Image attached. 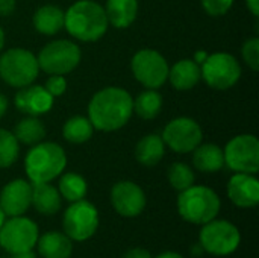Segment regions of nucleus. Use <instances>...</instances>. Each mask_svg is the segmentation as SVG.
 Returning a JSON list of instances; mask_svg holds the SVG:
<instances>
[{"label": "nucleus", "instance_id": "nucleus-26", "mask_svg": "<svg viewBox=\"0 0 259 258\" xmlns=\"http://www.w3.org/2000/svg\"><path fill=\"white\" fill-rule=\"evenodd\" d=\"M94 126L91 125L90 119L82 116H74L68 119L62 128V135L67 141L73 144H82L93 137Z\"/></svg>", "mask_w": 259, "mask_h": 258}, {"label": "nucleus", "instance_id": "nucleus-40", "mask_svg": "<svg viewBox=\"0 0 259 258\" xmlns=\"http://www.w3.org/2000/svg\"><path fill=\"white\" fill-rule=\"evenodd\" d=\"M11 258H35V254L32 251H26V252H20V254H14Z\"/></svg>", "mask_w": 259, "mask_h": 258}, {"label": "nucleus", "instance_id": "nucleus-13", "mask_svg": "<svg viewBox=\"0 0 259 258\" xmlns=\"http://www.w3.org/2000/svg\"><path fill=\"white\" fill-rule=\"evenodd\" d=\"M203 134L200 125L190 117H178L167 123L162 132V140L173 152L188 154L202 143Z\"/></svg>", "mask_w": 259, "mask_h": 258}, {"label": "nucleus", "instance_id": "nucleus-16", "mask_svg": "<svg viewBox=\"0 0 259 258\" xmlns=\"http://www.w3.org/2000/svg\"><path fill=\"white\" fill-rule=\"evenodd\" d=\"M14 103L23 114L38 117L49 113L53 106V96L41 85H27L17 91Z\"/></svg>", "mask_w": 259, "mask_h": 258}, {"label": "nucleus", "instance_id": "nucleus-34", "mask_svg": "<svg viewBox=\"0 0 259 258\" xmlns=\"http://www.w3.org/2000/svg\"><path fill=\"white\" fill-rule=\"evenodd\" d=\"M123 258H152V255L144 248H132L123 255Z\"/></svg>", "mask_w": 259, "mask_h": 258}, {"label": "nucleus", "instance_id": "nucleus-2", "mask_svg": "<svg viewBox=\"0 0 259 258\" xmlns=\"http://www.w3.org/2000/svg\"><path fill=\"white\" fill-rule=\"evenodd\" d=\"M108 18L105 8L93 0H77L73 3L64 20L67 32L85 43L99 41L108 30Z\"/></svg>", "mask_w": 259, "mask_h": 258}, {"label": "nucleus", "instance_id": "nucleus-9", "mask_svg": "<svg viewBox=\"0 0 259 258\" xmlns=\"http://www.w3.org/2000/svg\"><path fill=\"white\" fill-rule=\"evenodd\" d=\"M200 75L208 87L214 90H229L241 78V65L231 53H212L200 64Z\"/></svg>", "mask_w": 259, "mask_h": 258}, {"label": "nucleus", "instance_id": "nucleus-39", "mask_svg": "<svg viewBox=\"0 0 259 258\" xmlns=\"http://www.w3.org/2000/svg\"><path fill=\"white\" fill-rule=\"evenodd\" d=\"M156 258H185V257H184V255H181V254H178V252H175V251H165V252L159 254Z\"/></svg>", "mask_w": 259, "mask_h": 258}, {"label": "nucleus", "instance_id": "nucleus-35", "mask_svg": "<svg viewBox=\"0 0 259 258\" xmlns=\"http://www.w3.org/2000/svg\"><path fill=\"white\" fill-rule=\"evenodd\" d=\"M15 9V0H0V17H8Z\"/></svg>", "mask_w": 259, "mask_h": 258}, {"label": "nucleus", "instance_id": "nucleus-27", "mask_svg": "<svg viewBox=\"0 0 259 258\" xmlns=\"http://www.w3.org/2000/svg\"><path fill=\"white\" fill-rule=\"evenodd\" d=\"M162 108V96L152 88L140 93L134 99V111L144 120L155 119Z\"/></svg>", "mask_w": 259, "mask_h": 258}, {"label": "nucleus", "instance_id": "nucleus-30", "mask_svg": "<svg viewBox=\"0 0 259 258\" xmlns=\"http://www.w3.org/2000/svg\"><path fill=\"white\" fill-rule=\"evenodd\" d=\"M194 172L185 163H173L168 169V182L178 192L191 187L194 184Z\"/></svg>", "mask_w": 259, "mask_h": 258}, {"label": "nucleus", "instance_id": "nucleus-19", "mask_svg": "<svg viewBox=\"0 0 259 258\" xmlns=\"http://www.w3.org/2000/svg\"><path fill=\"white\" fill-rule=\"evenodd\" d=\"M32 205L35 210L44 216L56 214L61 210L62 198L50 182H36L32 184Z\"/></svg>", "mask_w": 259, "mask_h": 258}, {"label": "nucleus", "instance_id": "nucleus-15", "mask_svg": "<svg viewBox=\"0 0 259 258\" xmlns=\"http://www.w3.org/2000/svg\"><path fill=\"white\" fill-rule=\"evenodd\" d=\"M32 205V182L14 179L0 192V208L5 216H23Z\"/></svg>", "mask_w": 259, "mask_h": 258}, {"label": "nucleus", "instance_id": "nucleus-11", "mask_svg": "<svg viewBox=\"0 0 259 258\" xmlns=\"http://www.w3.org/2000/svg\"><path fill=\"white\" fill-rule=\"evenodd\" d=\"M225 164L237 173L255 175L259 170V141L252 134L234 137L223 151Z\"/></svg>", "mask_w": 259, "mask_h": 258}, {"label": "nucleus", "instance_id": "nucleus-18", "mask_svg": "<svg viewBox=\"0 0 259 258\" xmlns=\"http://www.w3.org/2000/svg\"><path fill=\"white\" fill-rule=\"evenodd\" d=\"M167 79L170 81L175 90H179V91L191 90L202 79L200 65L194 62L193 59H181L171 68H168Z\"/></svg>", "mask_w": 259, "mask_h": 258}, {"label": "nucleus", "instance_id": "nucleus-8", "mask_svg": "<svg viewBox=\"0 0 259 258\" xmlns=\"http://www.w3.org/2000/svg\"><path fill=\"white\" fill-rule=\"evenodd\" d=\"M99 222V211L91 202L85 199L71 202L62 217L64 234L71 242H87L96 234Z\"/></svg>", "mask_w": 259, "mask_h": 258}, {"label": "nucleus", "instance_id": "nucleus-36", "mask_svg": "<svg viewBox=\"0 0 259 258\" xmlns=\"http://www.w3.org/2000/svg\"><path fill=\"white\" fill-rule=\"evenodd\" d=\"M246 5H247V8H249V11L255 15V17H258L259 15V0H246Z\"/></svg>", "mask_w": 259, "mask_h": 258}, {"label": "nucleus", "instance_id": "nucleus-7", "mask_svg": "<svg viewBox=\"0 0 259 258\" xmlns=\"http://www.w3.org/2000/svg\"><path fill=\"white\" fill-rule=\"evenodd\" d=\"M80 49L68 40H55L47 43L38 53V67L49 75H67L80 62Z\"/></svg>", "mask_w": 259, "mask_h": 258}, {"label": "nucleus", "instance_id": "nucleus-42", "mask_svg": "<svg viewBox=\"0 0 259 258\" xmlns=\"http://www.w3.org/2000/svg\"><path fill=\"white\" fill-rule=\"evenodd\" d=\"M3 222H5V214H3V211H2V208H0V227L3 225Z\"/></svg>", "mask_w": 259, "mask_h": 258}, {"label": "nucleus", "instance_id": "nucleus-17", "mask_svg": "<svg viewBox=\"0 0 259 258\" xmlns=\"http://www.w3.org/2000/svg\"><path fill=\"white\" fill-rule=\"evenodd\" d=\"M228 198L240 208H253L259 204V181L255 175L235 173L228 182Z\"/></svg>", "mask_w": 259, "mask_h": 258}, {"label": "nucleus", "instance_id": "nucleus-24", "mask_svg": "<svg viewBox=\"0 0 259 258\" xmlns=\"http://www.w3.org/2000/svg\"><path fill=\"white\" fill-rule=\"evenodd\" d=\"M165 154V143L156 134L144 135L135 146V158L146 167L156 166Z\"/></svg>", "mask_w": 259, "mask_h": 258}, {"label": "nucleus", "instance_id": "nucleus-5", "mask_svg": "<svg viewBox=\"0 0 259 258\" xmlns=\"http://www.w3.org/2000/svg\"><path fill=\"white\" fill-rule=\"evenodd\" d=\"M38 73L36 56L26 49L14 47L0 56V78L11 87H27L36 79Z\"/></svg>", "mask_w": 259, "mask_h": 258}, {"label": "nucleus", "instance_id": "nucleus-20", "mask_svg": "<svg viewBox=\"0 0 259 258\" xmlns=\"http://www.w3.org/2000/svg\"><path fill=\"white\" fill-rule=\"evenodd\" d=\"M36 248L42 258H70L73 252L71 239L58 231H49L38 237Z\"/></svg>", "mask_w": 259, "mask_h": 258}, {"label": "nucleus", "instance_id": "nucleus-25", "mask_svg": "<svg viewBox=\"0 0 259 258\" xmlns=\"http://www.w3.org/2000/svg\"><path fill=\"white\" fill-rule=\"evenodd\" d=\"M12 134L15 135L17 141L27 144V146H33L42 141V138L46 137V126L36 117L29 116L15 125Z\"/></svg>", "mask_w": 259, "mask_h": 258}, {"label": "nucleus", "instance_id": "nucleus-23", "mask_svg": "<svg viewBox=\"0 0 259 258\" xmlns=\"http://www.w3.org/2000/svg\"><path fill=\"white\" fill-rule=\"evenodd\" d=\"M65 12L55 5H44L33 14V27L42 35H55L64 29Z\"/></svg>", "mask_w": 259, "mask_h": 258}, {"label": "nucleus", "instance_id": "nucleus-12", "mask_svg": "<svg viewBox=\"0 0 259 258\" xmlns=\"http://www.w3.org/2000/svg\"><path fill=\"white\" fill-rule=\"evenodd\" d=\"M131 68L134 78L146 88L156 90L162 87L168 76L167 59L153 49H143L132 58Z\"/></svg>", "mask_w": 259, "mask_h": 258}, {"label": "nucleus", "instance_id": "nucleus-28", "mask_svg": "<svg viewBox=\"0 0 259 258\" xmlns=\"http://www.w3.org/2000/svg\"><path fill=\"white\" fill-rule=\"evenodd\" d=\"M61 198H64L68 202H76L80 201L87 196L88 192V184L87 181L77 175V173H64L59 179V189H58Z\"/></svg>", "mask_w": 259, "mask_h": 258}, {"label": "nucleus", "instance_id": "nucleus-21", "mask_svg": "<svg viewBox=\"0 0 259 258\" xmlns=\"http://www.w3.org/2000/svg\"><path fill=\"white\" fill-rule=\"evenodd\" d=\"M193 164L199 172L203 173H215L225 166L223 149L214 143L199 144L193 151Z\"/></svg>", "mask_w": 259, "mask_h": 258}, {"label": "nucleus", "instance_id": "nucleus-38", "mask_svg": "<svg viewBox=\"0 0 259 258\" xmlns=\"http://www.w3.org/2000/svg\"><path fill=\"white\" fill-rule=\"evenodd\" d=\"M206 58H208V53H206L205 50H199V52H196V53H194V59H193V61H194V62H197V64L200 65Z\"/></svg>", "mask_w": 259, "mask_h": 258}, {"label": "nucleus", "instance_id": "nucleus-6", "mask_svg": "<svg viewBox=\"0 0 259 258\" xmlns=\"http://www.w3.org/2000/svg\"><path fill=\"white\" fill-rule=\"evenodd\" d=\"M241 243V234L238 228L229 220H217L202 225L199 234V245L203 252L217 257H226L234 254Z\"/></svg>", "mask_w": 259, "mask_h": 258}, {"label": "nucleus", "instance_id": "nucleus-29", "mask_svg": "<svg viewBox=\"0 0 259 258\" xmlns=\"http://www.w3.org/2000/svg\"><path fill=\"white\" fill-rule=\"evenodd\" d=\"M18 141L15 135L0 128V169L11 167L18 158Z\"/></svg>", "mask_w": 259, "mask_h": 258}, {"label": "nucleus", "instance_id": "nucleus-14", "mask_svg": "<svg viewBox=\"0 0 259 258\" xmlns=\"http://www.w3.org/2000/svg\"><path fill=\"white\" fill-rule=\"evenodd\" d=\"M111 204L123 217H137L146 208L143 189L132 181H120L111 189Z\"/></svg>", "mask_w": 259, "mask_h": 258}, {"label": "nucleus", "instance_id": "nucleus-33", "mask_svg": "<svg viewBox=\"0 0 259 258\" xmlns=\"http://www.w3.org/2000/svg\"><path fill=\"white\" fill-rule=\"evenodd\" d=\"M44 88L53 96H61L65 93L67 90V79L64 78V75H50V78L46 81V85Z\"/></svg>", "mask_w": 259, "mask_h": 258}, {"label": "nucleus", "instance_id": "nucleus-3", "mask_svg": "<svg viewBox=\"0 0 259 258\" xmlns=\"http://www.w3.org/2000/svg\"><path fill=\"white\" fill-rule=\"evenodd\" d=\"M67 166L65 151L52 141H39L27 152L24 158V170L32 184L52 182L61 176Z\"/></svg>", "mask_w": 259, "mask_h": 258}, {"label": "nucleus", "instance_id": "nucleus-10", "mask_svg": "<svg viewBox=\"0 0 259 258\" xmlns=\"http://www.w3.org/2000/svg\"><path fill=\"white\" fill-rule=\"evenodd\" d=\"M39 237L38 227L24 216H15L0 227V246L11 255L32 251Z\"/></svg>", "mask_w": 259, "mask_h": 258}, {"label": "nucleus", "instance_id": "nucleus-31", "mask_svg": "<svg viewBox=\"0 0 259 258\" xmlns=\"http://www.w3.org/2000/svg\"><path fill=\"white\" fill-rule=\"evenodd\" d=\"M243 58L246 61V64L253 70L258 71L259 68V38H249L247 41H244L243 49H241Z\"/></svg>", "mask_w": 259, "mask_h": 258}, {"label": "nucleus", "instance_id": "nucleus-4", "mask_svg": "<svg viewBox=\"0 0 259 258\" xmlns=\"http://www.w3.org/2000/svg\"><path fill=\"white\" fill-rule=\"evenodd\" d=\"M219 195L205 186H191L178 196V211L184 220L194 225H205L220 213Z\"/></svg>", "mask_w": 259, "mask_h": 258}, {"label": "nucleus", "instance_id": "nucleus-37", "mask_svg": "<svg viewBox=\"0 0 259 258\" xmlns=\"http://www.w3.org/2000/svg\"><path fill=\"white\" fill-rule=\"evenodd\" d=\"M6 111H8V99L5 94L0 93V119L6 114Z\"/></svg>", "mask_w": 259, "mask_h": 258}, {"label": "nucleus", "instance_id": "nucleus-22", "mask_svg": "<svg viewBox=\"0 0 259 258\" xmlns=\"http://www.w3.org/2000/svg\"><path fill=\"white\" fill-rule=\"evenodd\" d=\"M106 18L117 29L129 27L138 15L137 0H108L106 2Z\"/></svg>", "mask_w": 259, "mask_h": 258}, {"label": "nucleus", "instance_id": "nucleus-41", "mask_svg": "<svg viewBox=\"0 0 259 258\" xmlns=\"http://www.w3.org/2000/svg\"><path fill=\"white\" fill-rule=\"evenodd\" d=\"M3 46H5V32H3V29L0 27V50L3 49Z\"/></svg>", "mask_w": 259, "mask_h": 258}, {"label": "nucleus", "instance_id": "nucleus-32", "mask_svg": "<svg viewBox=\"0 0 259 258\" xmlns=\"http://www.w3.org/2000/svg\"><path fill=\"white\" fill-rule=\"evenodd\" d=\"M234 0H202V6L211 17L225 15L232 8Z\"/></svg>", "mask_w": 259, "mask_h": 258}, {"label": "nucleus", "instance_id": "nucleus-1", "mask_svg": "<svg viewBox=\"0 0 259 258\" xmlns=\"http://www.w3.org/2000/svg\"><path fill=\"white\" fill-rule=\"evenodd\" d=\"M134 113L132 96L118 87L97 91L88 105V119L94 129L112 132L121 129Z\"/></svg>", "mask_w": 259, "mask_h": 258}]
</instances>
